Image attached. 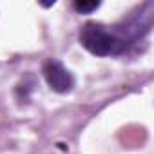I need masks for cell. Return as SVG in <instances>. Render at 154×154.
Instances as JSON below:
<instances>
[{
  "label": "cell",
  "mask_w": 154,
  "mask_h": 154,
  "mask_svg": "<svg viewBox=\"0 0 154 154\" xmlns=\"http://www.w3.org/2000/svg\"><path fill=\"white\" fill-rule=\"evenodd\" d=\"M150 31V20L141 17L131 18L127 24L105 26L98 22H87L80 29V44L94 56H120L125 54L136 40Z\"/></svg>",
  "instance_id": "obj_1"
},
{
  "label": "cell",
  "mask_w": 154,
  "mask_h": 154,
  "mask_svg": "<svg viewBox=\"0 0 154 154\" xmlns=\"http://www.w3.org/2000/svg\"><path fill=\"white\" fill-rule=\"evenodd\" d=\"M102 6V2H85V0H76L72 4V9L80 15H87V13H93L96 11L98 8Z\"/></svg>",
  "instance_id": "obj_3"
},
{
  "label": "cell",
  "mask_w": 154,
  "mask_h": 154,
  "mask_svg": "<svg viewBox=\"0 0 154 154\" xmlns=\"http://www.w3.org/2000/svg\"><path fill=\"white\" fill-rule=\"evenodd\" d=\"M42 72H44L45 84L49 85L51 91L58 94H67L74 89V84H76L74 76L60 60L47 58L42 65Z\"/></svg>",
  "instance_id": "obj_2"
}]
</instances>
